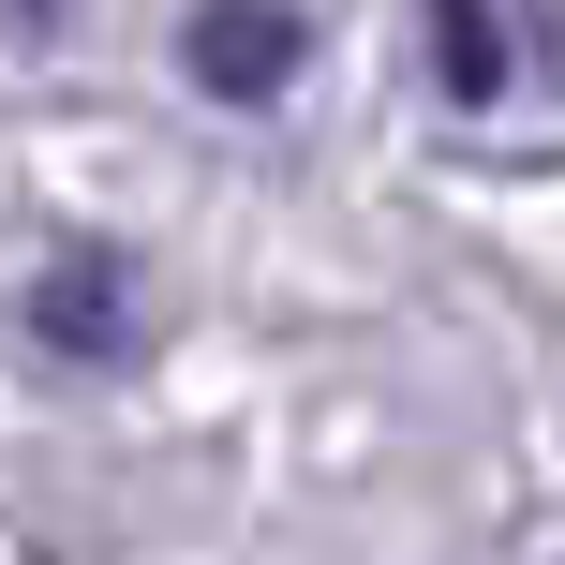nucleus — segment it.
Segmentation results:
<instances>
[{
  "label": "nucleus",
  "instance_id": "obj_2",
  "mask_svg": "<svg viewBox=\"0 0 565 565\" xmlns=\"http://www.w3.org/2000/svg\"><path fill=\"white\" fill-rule=\"evenodd\" d=\"M30 328H45L60 358H105V342L135 328V312H119V268H105V254H75V268H45V312H30Z\"/></svg>",
  "mask_w": 565,
  "mask_h": 565
},
{
  "label": "nucleus",
  "instance_id": "obj_1",
  "mask_svg": "<svg viewBox=\"0 0 565 565\" xmlns=\"http://www.w3.org/2000/svg\"><path fill=\"white\" fill-rule=\"evenodd\" d=\"M194 75L238 89V105H268V89L298 75V15H282V0H224V15H194Z\"/></svg>",
  "mask_w": 565,
  "mask_h": 565
},
{
  "label": "nucleus",
  "instance_id": "obj_3",
  "mask_svg": "<svg viewBox=\"0 0 565 565\" xmlns=\"http://www.w3.org/2000/svg\"><path fill=\"white\" fill-rule=\"evenodd\" d=\"M431 15H447V30H431L447 89H461V105H491V89H507V45H491V0H431Z\"/></svg>",
  "mask_w": 565,
  "mask_h": 565
}]
</instances>
